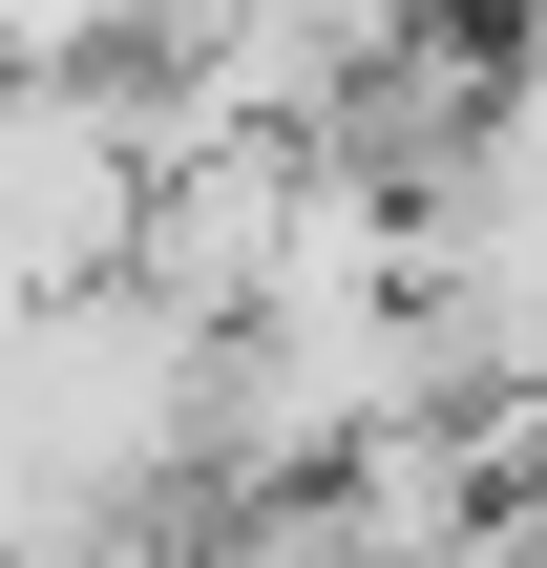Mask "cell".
Masks as SVG:
<instances>
[{
  "label": "cell",
  "mask_w": 547,
  "mask_h": 568,
  "mask_svg": "<svg viewBox=\"0 0 547 568\" xmlns=\"http://www.w3.org/2000/svg\"><path fill=\"white\" fill-rule=\"evenodd\" d=\"M148 148H169L148 63H126V84H105V63H0V295L105 274V253L148 232Z\"/></svg>",
  "instance_id": "obj_1"
},
{
  "label": "cell",
  "mask_w": 547,
  "mask_h": 568,
  "mask_svg": "<svg viewBox=\"0 0 547 568\" xmlns=\"http://www.w3.org/2000/svg\"><path fill=\"white\" fill-rule=\"evenodd\" d=\"M0 63H126V0H0Z\"/></svg>",
  "instance_id": "obj_2"
},
{
  "label": "cell",
  "mask_w": 547,
  "mask_h": 568,
  "mask_svg": "<svg viewBox=\"0 0 547 568\" xmlns=\"http://www.w3.org/2000/svg\"><path fill=\"white\" fill-rule=\"evenodd\" d=\"M506 548H547V400L506 422Z\"/></svg>",
  "instance_id": "obj_3"
}]
</instances>
